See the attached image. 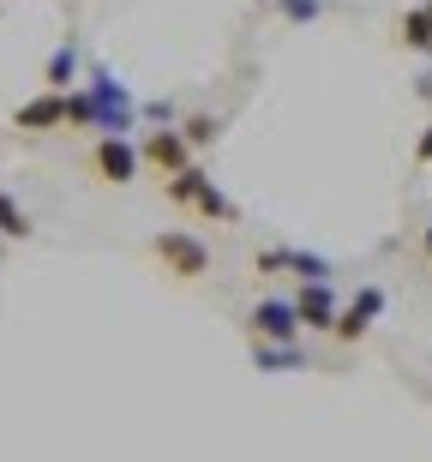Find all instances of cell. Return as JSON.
I'll return each instance as SVG.
<instances>
[{
  "mask_svg": "<svg viewBox=\"0 0 432 462\" xmlns=\"http://www.w3.org/2000/svg\"><path fill=\"white\" fill-rule=\"evenodd\" d=\"M13 126H18V133H60V126H67V90H54V85H49L42 97L18 103Z\"/></svg>",
  "mask_w": 432,
  "mask_h": 462,
  "instance_id": "30bf717a",
  "label": "cell"
},
{
  "mask_svg": "<svg viewBox=\"0 0 432 462\" xmlns=\"http://www.w3.org/2000/svg\"><path fill=\"white\" fill-rule=\"evenodd\" d=\"M180 133L192 138V151H210V144L223 138V120H216V115H187V120H180Z\"/></svg>",
  "mask_w": 432,
  "mask_h": 462,
  "instance_id": "5bb4252c",
  "label": "cell"
},
{
  "mask_svg": "<svg viewBox=\"0 0 432 462\" xmlns=\"http://www.w3.org/2000/svg\"><path fill=\"white\" fill-rule=\"evenodd\" d=\"M162 192H169V205L198 210V217H210V223H241V205H234L228 192H216V180H210L198 162H187V169L162 174Z\"/></svg>",
  "mask_w": 432,
  "mask_h": 462,
  "instance_id": "7a4b0ae2",
  "label": "cell"
},
{
  "mask_svg": "<svg viewBox=\"0 0 432 462\" xmlns=\"http://www.w3.org/2000/svg\"><path fill=\"white\" fill-rule=\"evenodd\" d=\"M294 312H300V325H307V330L330 337V330H336V312H343V300H336V282H330V276H312V282H300V294H294Z\"/></svg>",
  "mask_w": 432,
  "mask_h": 462,
  "instance_id": "5b68a950",
  "label": "cell"
},
{
  "mask_svg": "<svg viewBox=\"0 0 432 462\" xmlns=\"http://www.w3.org/2000/svg\"><path fill=\"white\" fill-rule=\"evenodd\" d=\"M415 162H432V126L420 133V144H415Z\"/></svg>",
  "mask_w": 432,
  "mask_h": 462,
  "instance_id": "ac0fdd59",
  "label": "cell"
},
{
  "mask_svg": "<svg viewBox=\"0 0 432 462\" xmlns=\"http://www.w3.org/2000/svg\"><path fill=\"white\" fill-rule=\"evenodd\" d=\"M325 13H330V0H277V18H289V24H312Z\"/></svg>",
  "mask_w": 432,
  "mask_h": 462,
  "instance_id": "2e32d148",
  "label": "cell"
},
{
  "mask_svg": "<svg viewBox=\"0 0 432 462\" xmlns=\"http://www.w3.org/2000/svg\"><path fill=\"white\" fill-rule=\"evenodd\" d=\"M72 79H78V36H67V42H60V49L49 54V72H42V85L72 90Z\"/></svg>",
  "mask_w": 432,
  "mask_h": 462,
  "instance_id": "4fadbf2b",
  "label": "cell"
},
{
  "mask_svg": "<svg viewBox=\"0 0 432 462\" xmlns=\"http://www.w3.org/2000/svg\"><path fill=\"white\" fill-rule=\"evenodd\" d=\"M246 325H253V337H264V343H294L300 337V312H294V300H282V294H264L259 307L246 312Z\"/></svg>",
  "mask_w": 432,
  "mask_h": 462,
  "instance_id": "ba28073f",
  "label": "cell"
},
{
  "mask_svg": "<svg viewBox=\"0 0 432 462\" xmlns=\"http://www.w3.org/2000/svg\"><path fill=\"white\" fill-rule=\"evenodd\" d=\"M0 235H6V240H24V235H31V217L18 210L13 192H0Z\"/></svg>",
  "mask_w": 432,
  "mask_h": 462,
  "instance_id": "9a60e30c",
  "label": "cell"
},
{
  "mask_svg": "<svg viewBox=\"0 0 432 462\" xmlns=\"http://www.w3.org/2000/svg\"><path fill=\"white\" fill-rule=\"evenodd\" d=\"M397 42L415 54H432V0H420V6H409L397 24Z\"/></svg>",
  "mask_w": 432,
  "mask_h": 462,
  "instance_id": "8fae6325",
  "label": "cell"
},
{
  "mask_svg": "<svg viewBox=\"0 0 432 462\" xmlns=\"http://www.w3.org/2000/svg\"><path fill=\"white\" fill-rule=\"evenodd\" d=\"M90 169L103 174V187H133L139 169H144V151L126 133H103V138H97V151H90Z\"/></svg>",
  "mask_w": 432,
  "mask_h": 462,
  "instance_id": "277c9868",
  "label": "cell"
},
{
  "mask_svg": "<svg viewBox=\"0 0 432 462\" xmlns=\"http://www.w3.org/2000/svg\"><path fill=\"white\" fill-rule=\"evenodd\" d=\"M151 253L162 258V264H169L180 282H198V276L210 271V246L192 235V228H162V235L151 240Z\"/></svg>",
  "mask_w": 432,
  "mask_h": 462,
  "instance_id": "3957f363",
  "label": "cell"
},
{
  "mask_svg": "<svg viewBox=\"0 0 432 462\" xmlns=\"http://www.w3.org/2000/svg\"><path fill=\"white\" fill-rule=\"evenodd\" d=\"M253 366H259V373H294V366H307V355H300V348L294 343H253Z\"/></svg>",
  "mask_w": 432,
  "mask_h": 462,
  "instance_id": "7c38bea8",
  "label": "cell"
},
{
  "mask_svg": "<svg viewBox=\"0 0 432 462\" xmlns=\"http://www.w3.org/2000/svg\"><path fill=\"white\" fill-rule=\"evenodd\" d=\"M67 126L133 133V126H139V97H133V85H121L108 67H97L85 90H67Z\"/></svg>",
  "mask_w": 432,
  "mask_h": 462,
  "instance_id": "6da1fadb",
  "label": "cell"
},
{
  "mask_svg": "<svg viewBox=\"0 0 432 462\" xmlns=\"http://www.w3.org/2000/svg\"><path fill=\"white\" fill-rule=\"evenodd\" d=\"M420 246H427V258H432V223H427V228H420Z\"/></svg>",
  "mask_w": 432,
  "mask_h": 462,
  "instance_id": "d6986e66",
  "label": "cell"
},
{
  "mask_svg": "<svg viewBox=\"0 0 432 462\" xmlns=\"http://www.w3.org/2000/svg\"><path fill=\"white\" fill-rule=\"evenodd\" d=\"M139 115H144V120H151V126H169V120H174V103H144V108H139Z\"/></svg>",
  "mask_w": 432,
  "mask_h": 462,
  "instance_id": "e0dca14e",
  "label": "cell"
},
{
  "mask_svg": "<svg viewBox=\"0 0 432 462\" xmlns=\"http://www.w3.org/2000/svg\"><path fill=\"white\" fill-rule=\"evenodd\" d=\"M144 169H156V174H174V169H187L192 162V138L180 133V120H169V126H151L144 133Z\"/></svg>",
  "mask_w": 432,
  "mask_h": 462,
  "instance_id": "52a82bcc",
  "label": "cell"
},
{
  "mask_svg": "<svg viewBox=\"0 0 432 462\" xmlns=\"http://www.w3.org/2000/svg\"><path fill=\"white\" fill-rule=\"evenodd\" d=\"M379 312H384V289L366 282V289H354V300L336 312V330H330V337H336V343H361L366 330L379 325Z\"/></svg>",
  "mask_w": 432,
  "mask_h": 462,
  "instance_id": "9c48e42d",
  "label": "cell"
},
{
  "mask_svg": "<svg viewBox=\"0 0 432 462\" xmlns=\"http://www.w3.org/2000/svg\"><path fill=\"white\" fill-rule=\"evenodd\" d=\"M253 271L259 276H300V282H312V276H336V264L318 253H300V246H264L259 258H253Z\"/></svg>",
  "mask_w": 432,
  "mask_h": 462,
  "instance_id": "8992f818",
  "label": "cell"
}]
</instances>
